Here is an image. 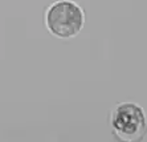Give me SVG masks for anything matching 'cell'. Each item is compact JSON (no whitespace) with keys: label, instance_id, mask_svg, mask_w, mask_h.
Listing matches in <instances>:
<instances>
[{"label":"cell","instance_id":"6da1fadb","mask_svg":"<svg viewBox=\"0 0 147 142\" xmlns=\"http://www.w3.org/2000/svg\"><path fill=\"white\" fill-rule=\"evenodd\" d=\"M85 11L74 0H56L44 12V25L53 37L69 40L85 27Z\"/></svg>","mask_w":147,"mask_h":142},{"label":"cell","instance_id":"7a4b0ae2","mask_svg":"<svg viewBox=\"0 0 147 142\" xmlns=\"http://www.w3.org/2000/svg\"><path fill=\"white\" fill-rule=\"evenodd\" d=\"M109 124L113 135L122 142H139L147 133L146 112L133 101L114 105L109 113Z\"/></svg>","mask_w":147,"mask_h":142}]
</instances>
